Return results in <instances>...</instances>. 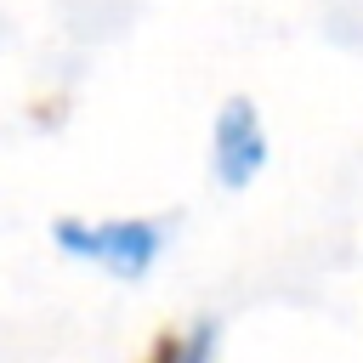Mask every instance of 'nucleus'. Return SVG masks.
I'll return each instance as SVG.
<instances>
[{
    "label": "nucleus",
    "instance_id": "obj_1",
    "mask_svg": "<svg viewBox=\"0 0 363 363\" xmlns=\"http://www.w3.org/2000/svg\"><path fill=\"white\" fill-rule=\"evenodd\" d=\"M51 238L62 255L74 261H91L113 278H142L159 250H164V227L147 221V216H113V221H85V216H57L51 221Z\"/></svg>",
    "mask_w": 363,
    "mask_h": 363
},
{
    "label": "nucleus",
    "instance_id": "obj_2",
    "mask_svg": "<svg viewBox=\"0 0 363 363\" xmlns=\"http://www.w3.org/2000/svg\"><path fill=\"white\" fill-rule=\"evenodd\" d=\"M210 159H216V182L221 187H250L267 164V130L250 96H227L210 130Z\"/></svg>",
    "mask_w": 363,
    "mask_h": 363
},
{
    "label": "nucleus",
    "instance_id": "obj_3",
    "mask_svg": "<svg viewBox=\"0 0 363 363\" xmlns=\"http://www.w3.org/2000/svg\"><path fill=\"white\" fill-rule=\"evenodd\" d=\"M147 363H216V329L199 323V329H187V335H164Z\"/></svg>",
    "mask_w": 363,
    "mask_h": 363
}]
</instances>
